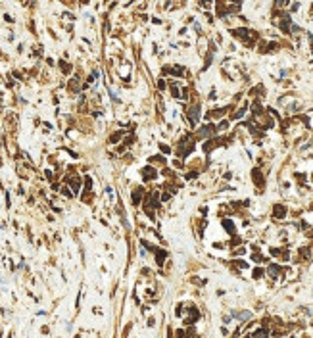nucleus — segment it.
Returning <instances> with one entry per match:
<instances>
[{
	"mask_svg": "<svg viewBox=\"0 0 313 338\" xmlns=\"http://www.w3.org/2000/svg\"><path fill=\"white\" fill-rule=\"evenodd\" d=\"M156 259H158V263L161 265V263H163V259H165V254L161 252V250H158V252H156Z\"/></svg>",
	"mask_w": 313,
	"mask_h": 338,
	"instance_id": "7ed1b4c3",
	"label": "nucleus"
},
{
	"mask_svg": "<svg viewBox=\"0 0 313 338\" xmlns=\"http://www.w3.org/2000/svg\"><path fill=\"white\" fill-rule=\"evenodd\" d=\"M223 225H225V227L229 229V232H234V225H232L231 221H223Z\"/></svg>",
	"mask_w": 313,
	"mask_h": 338,
	"instance_id": "39448f33",
	"label": "nucleus"
},
{
	"mask_svg": "<svg viewBox=\"0 0 313 338\" xmlns=\"http://www.w3.org/2000/svg\"><path fill=\"white\" fill-rule=\"evenodd\" d=\"M284 213H286V210L283 206H275V217H284Z\"/></svg>",
	"mask_w": 313,
	"mask_h": 338,
	"instance_id": "f257e3e1",
	"label": "nucleus"
},
{
	"mask_svg": "<svg viewBox=\"0 0 313 338\" xmlns=\"http://www.w3.org/2000/svg\"><path fill=\"white\" fill-rule=\"evenodd\" d=\"M254 181H255V183H258L259 186L263 185V177L259 175V171H258V169H254Z\"/></svg>",
	"mask_w": 313,
	"mask_h": 338,
	"instance_id": "f03ea898",
	"label": "nucleus"
},
{
	"mask_svg": "<svg viewBox=\"0 0 313 338\" xmlns=\"http://www.w3.org/2000/svg\"><path fill=\"white\" fill-rule=\"evenodd\" d=\"M119 138H121V133H115V134H112V142H117Z\"/></svg>",
	"mask_w": 313,
	"mask_h": 338,
	"instance_id": "0eeeda50",
	"label": "nucleus"
},
{
	"mask_svg": "<svg viewBox=\"0 0 313 338\" xmlns=\"http://www.w3.org/2000/svg\"><path fill=\"white\" fill-rule=\"evenodd\" d=\"M261 273H263L261 269H255V271H254V277H255V279H259V277H261Z\"/></svg>",
	"mask_w": 313,
	"mask_h": 338,
	"instance_id": "6e6552de",
	"label": "nucleus"
},
{
	"mask_svg": "<svg viewBox=\"0 0 313 338\" xmlns=\"http://www.w3.org/2000/svg\"><path fill=\"white\" fill-rule=\"evenodd\" d=\"M265 336H267V332H265V330H258V332H255V338H265Z\"/></svg>",
	"mask_w": 313,
	"mask_h": 338,
	"instance_id": "423d86ee",
	"label": "nucleus"
},
{
	"mask_svg": "<svg viewBox=\"0 0 313 338\" xmlns=\"http://www.w3.org/2000/svg\"><path fill=\"white\" fill-rule=\"evenodd\" d=\"M133 202H134V204H138V202H140V190H134V194H133Z\"/></svg>",
	"mask_w": 313,
	"mask_h": 338,
	"instance_id": "20e7f679",
	"label": "nucleus"
}]
</instances>
